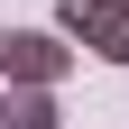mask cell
<instances>
[{
	"instance_id": "6da1fadb",
	"label": "cell",
	"mask_w": 129,
	"mask_h": 129,
	"mask_svg": "<svg viewBox=\"0 0 129 129\" xmlns=\"http://www.w3.org/2000/svg\"><path fill=\"white\" fill-rule=\"evenodd\" d=\"M74 74V46L55 28H0V92H55Z\"/></svg>"
},
{
	"instance_id": "7a4b0ae2",
	"label": "cell",
	"mask_w": 129,
	"mask_h": 129,
	"mask_svg": "<svg viewBox=\"0 0 129 129\" xmlns=\"http://www.w3.org/2000/svg\"><path fill=\"white\" fill-rule=\"evenodd\" d=\"M55 37L92 46L102 64H129V0H55Z\"/></svg>"
},
{
	"instance_id": "3957f363",
	"label": "cell",
	"mask_w": 129,
	"mask_h": 129,
	"mask_svg": "<svg viewBox=\"0 0 129 129\" xmlns=\"http://www.w3.org/2000/svg\"><path fill=\"white\" fill-rule=\"evenodd\" d=\"M0 129H64V102L55 92H9L0 102Z\"/></svg>"
},
{
	"instance_id": "277c9868",
	"label": "cell",
	"mask_w": 129,
	"mask_h": 129,
	"mask_svg": "<svg viewBox=\"0 0 129 129\" xmlns=\"http://www.w3.org/2000/svg\"><path fill=\"white\" fill-rule=\"evenodd\" d=\"M0 102H9V92H0Z\"/></svg>"
}]
</instances>
